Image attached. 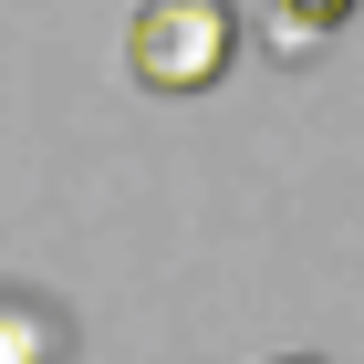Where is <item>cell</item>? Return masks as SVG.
I'll return each instance as SVG.
<instances>
[{"label": "cell", "mask_w": 364, "mask_h": 364, "mask_svg": "<svg viewBox=\"0 0 364 364\" xmlns=\"http://www.w3.org/2000/svg\"><path fill=\"white\" fill-rule=\"evenodd\" d=\"M343 11H354V0H291V21H302V31H333Z\"/></svg>", "instance_id": "obj_2"}, {"label": "cell", "mask_w": 364, "mask_h": 364, "mask_svg": "<svg viewBox=\"0 0 364 364\" xmlns=\"http://www.w3.org/2000/svg\"><path fill=\"white\" fill-rule=\"evenodd\" d=\"M240 53V21H229V0H146L136 31H125V63H136V84L156 94H208Z\"/></svg>", "instance_id": "obj_1"}]
</instances>
